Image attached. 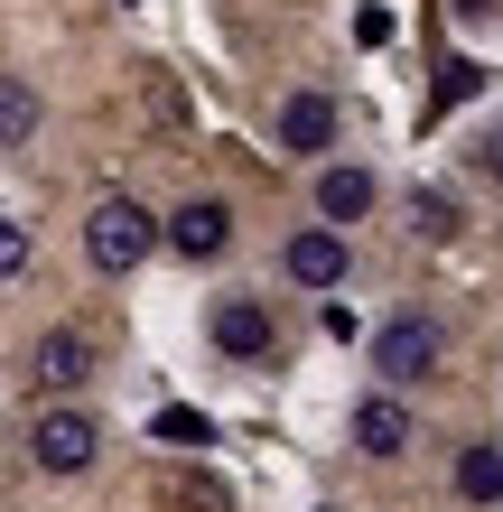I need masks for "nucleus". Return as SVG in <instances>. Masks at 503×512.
<instances>
[{
	"mask_svg": "<svg viewBox=\"0 0 503 512\" xmlns=\"http://www.w3.org/2000/svg\"><path fill=\"white\" fill-rule=\"evenodd\" d=\"M150 438H168V447H205L215 429H205V410H159V419H150Z\"/></svg>",
	"mask_w": 503,
	"mask_h": 512,
	"instance_id": "13",
	"label": "nucleus"
},
{
	"mask_svg": "<svg viewBox=\"0 0 503 512\" xmlns=\"http://www.w3.org/2000/svg\"><path fill=\"white\" fill-rule=\"evenodd\" d=\"M28 457H38V475H84V466L103 457V419H94V410H75V401L38 410V429H28Z\"/></svg>",
	"mask_w": 503,
	"mask_h": 512,
	"instance_id": "2",
	"label": "nucleus"
},
{
	"mask_svg": "<svg viewBox=\"0 0 503 512\" xmlns=\"http://www.w3.org/2000/svg\"><path fill=\"white\" fill-rule=\"evenodd\" d=\"M466 94H476V66H448V75H438V103H429V112H448V103H466Z\"/></svg>",
	"mask_w": 503,
	"mask_h": 512,
	"instance_id": "17",
	"label": "nucleus"
},
{
	"mask_svg": "<svg viewBox=\"0 0 503 512\" xmlns=\"http://www.w3.org/2000/svg\"><path fill=\"white\" fill-rule=\"evenodd\" d=\"M159 243H168L177 261H224V243H233V205H224V196H187V205L159 224Z\"/></svg>",
	"mask_w": 503,
	"mask_h": 512,
	"instance_id": "3",
	"label": "nucleus"
},
{
	"mask_svg": "<svg viewBox=\"0 0 503 512\" xmlns=\"http://www.w3.org/2000/svg\"><path fill=\"white\" fill-rule=\"evenodd\" d=\"M94 373V345H84V326H47L38 345H28V382L38 391H75Z\"/></svg>",
	"mask_w": 503,
	"mask_h": 512,
	"instance_id": "5",
	"label": "nucleus"
},
{
	"mask_svg": "<svg viewBox=\"0 0 503 512\" xmlns=\"http://www.w3.org/2000/svg\"><path fill=\"white\" fill-rule=\"evenodd\" d=\"M373 373H382V382H420V373H438V326L392 317V326L373 336Z\"/></svg>",
	"mask_w": 503,
	"mask_h": 512,
	"instance_id": "4",
	"label": "nucleus"
},
{
	"mask_svg": "<svg viewBox=\"0 0 503 512\" xmlns=\"http://www.w3.org/2000/svg\"><path fill=\"white\" fill-rule=\"evenodd\" d=\"M317 215H327V233H345L354 215H373V168H327L317 177Z\"/></svg>",
	"mask_w": 503,
	"mask_h": 512,
	"instance_id": "10",
	"label": "nucleus"
},
{
	"mask_svg": "<svg viewBox=\"0 0 503 512\" xmlns=\"http://www.w3.org/2000/svg\"><path fill=\"white\" fill-rule=\"evenodd\" d=\"M159 252V215L140 196H94V215H84V261L103 270V280H131L140 261Z\"/></svg>",
	"mask_w": 503,
	"mask_h": 512,
	"instance_id": "1",
	"label": "nucleus"
},
{
	"mask_svg": "<svg viewBox=\"0 0 503 512\" xmlns=\"http://www.w3.org/2000/svg\"><path fill=\"white\" fill-rule=\"evenodd\" d=\"M47 122V103H38V84L28 75H0V149H28Z\"/></svg>",
	"mask_w": 503,
	"mask_h": 512,
	"instance_id": "11",
	"label": "nucleus"
},
{
	"mask_svg": "<svg viewBox=\"0 0 503 512\" xmlns=\"http://www.w3.org/2000/svg\"><path fill=\"white\" fill-rule=\"evenodd\" d=\"M280 149H289V159L336 149V103H327V94H289V103H280Z\"/></svg>",
	"mask_w": 503,
	"mask_h": 512,
	"instance_id": "8",
	"label": "nucleus"
},
{
	"mask_svg": "<svg viewBox=\"0 0 503 512\" xmlns=\"http://www.w3.org/2000/svg\"><path fill=\"white\" fill-rule=\"evenodd\" d=\"M280 270H289V280H299V289H345V233H327V224L289 233Z\"/></svg>",
	"mask_w": 503,
	"mask_h": 512,
	"instance_id": "6",
	"label": "nucleus"
},
{
	"mask_svg": "<svg viewBox=\"0 0 503 512\" xmlns=\"http://www.w3.org/2000/svg\"><path fill=\"white\" fill-rule=\"evenodd\" d=\"M410 224L420 233H457V205L448 196H410Z\"/></svg>",
	"mask_w": 503,
	"mask_h": 512,
	"instance_id": "16",
	"label": "nucleus"
},
{
	"mask_svg": "<svg viewBox=\"0 0 503 512\" xmlns=\"http://www.w3.org/2000/svg\"><path fill=\"white\" fill-rule=\"evenodd\" d=\"M354 447H364V457H401L410 447V410L392 401V391H373V401L354 410Z\"/></svg>",
	"mask_w": 503,
	"mask_h": 512,
	"instance_id": "9",
	"label": "nucleus"
},
{
	"mask_svg": "<svg viewBox=\"0 0 503 512\" xmlns=\"http://www.w3.org/2000/svg\"><path fill=\"white\" fill-rule=\"evenodd\" d=\"M215 354H233V364L271 354V308L261 298H215Z\"/></svg>",
	"mask_w": 503,
	"mask_h": 512,
	"instance_id": "7",
	"label": "nucleus"
},
{
	"mask_svg": "<svg viewBox=\"0 0 503 512\" xmlns=\"http://www.w3.org/2000/svg\"><path fill=\"white\" fill-rule=\"evenodd\" d=\"M457 494H466V503H503V447H494V438L457 457Z\"/></svg>",
	"mask_w": 503,
	"mask_h": 512,
	"instance_id": "12",
	"label": "nucleus"
},
{
	"mask_svg": "<svg viewBox=\"0 0 503 512\" xmlns=\"http://www.w3.org/2000/svg\"><path fill=\"white\" fill-rule=\"evenodd\" d=\"M466 168H476V177H503V122H485V131H476V149H466Z\"/></svg>",
	"mask_w": 503,
	"mask_h": 512,
	"instance_id": "15",
	"label": "nucleus"
},
{
	"mask_svg": "<svg viewBox=\"0 0 503 512\" xmlns=\"http://www.w3.org/2000/svg\"><path fill=\"white\" fill-rule=\"evenodd\" d=\"M28 252H38V243H28V224H10V215H0V280H19V270H28Z\"/></svg>",
	"mask_w": 503,
	"mask_h": 512,
	"instance_id": "14",
	"label": "nucleus"
}]
</instances>
